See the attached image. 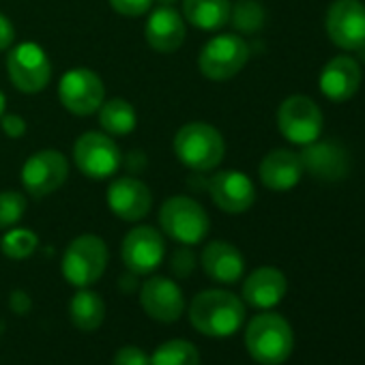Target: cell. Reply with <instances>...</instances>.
I'll list each match as a JSON object with an SVG mask.
<instances>
[{"label": "cell", "mask_w": 365, "mask_h": 365, "mask_svg": "<svg viewBox=\"0 0 365 365\" xmlns=\"http://www.w3.org/2000/svg\"><path fill=\"white\" fill-rule=\"evenodd\" d=\"M329 39L346 50L359 52L365 48V3L361 0H333L327 11Z\"/></svg>", "instance_id": "cell-12"}, {"label": "cell", "mask_w": 365, "mask_h": 365, "mask_svg": "<svg viewBox=\"0 0 365 365\" xmlns=\"http://www.w3.org/2000/svg\"><path fill=\"white\" fill-rule=\"evenodd\" d=\"M114 365H150V356L138 346H123L114 354Z\"/></svg>", "instance_id": "cell-32"}, {"label": "cell", "mask_w": 365, "mask_h": 365, "mask_svg": "<svg viewBox=\"0 0 365 365\" xmlns=\"http://www.w3.org/2000/svg\"><path fill=\"white\" fill-rule=\"evenodd\" d=\"M146 43L159 54L176 52L187 37V22L174 7H157L144 26Z\"/></svg>", "instance_id": "cell-17"}, {"label": "cell", "mask_w": 365, "mask_h": 365, "mask_svg": "<svg viewBox=\"0 0 365 365\" xmlns=\"http://www.w3.org/2000/svg\"><path fill=\"white\" fill-rule=\"evenodd\" d=\"M322 120L324 118H322L320 108L316 106L314 99L305 95H292L284 99L277 110L279 133L297 146H307L320 140Z\"/></svg>", "instance_id": "cell-10"}, {"label": "cell", "mask_w": 365, "mask_h": 365, "mask_svg": "<svg viewBox=\"0 0 365 365\" xmlns=\"http://www.w3.org/2000/svg\"><path fill=\"white\" fill-rule=\"evenodd\" d=\"M192 327L213 339H224L235 335L245 320V303L230 290L213 288L198 292L190 303Z\"/></svg>", "instance_id": "cell-1"}, {"label": "cell", "mask_w": 365, "mask_h": 365, "mask_svg": "<svg viewBox=\"0 0 365 365\" xmlns=\"http://www.w3.org/2000/svg\"><path fill=\"white\" fill-rule=\"evenodd\" d=\"M288 292L286 275L275 267H260L243 282V301L256 309H271L282 303Z\"/></svg>", "instance_id": "cell-22"}, {"label": "cell", "mask_w": 365, "mask_h": 365, "mask_svg": "<svg viewBox=\"0 0 365 365\" xmlns=\"http://www.w3.org/2000/svg\"><path fill=\"white\" fill-rule=\"evenodd\" d=\"M150 365H200V352L187 339H170L155 348Z\"/></svg>", "instance_id": "cell-26"}, {"label": "cell", "mask_w": 365, "mask_h": 365, "mask_svg": "<svg viewBox=\"0 0 365 365\" xmlns=\"http://www.w3.org/2000/svg\"><path fill=\"white\" fill-rule=\"evenodd\" d=\"M58 99L67 112L91 116L106 101L103 80L88 67H73L58 82Z\"/></svg>", "instance_id": "cell-11"}, {"label": "cell", "mask_w": 365, "mask_h": 365, "mask_svg": "<svg viewBox=\"0 0 365 365\" xmlns=\"http://www.w3.org/2000/svg\"><path fill=\"white\" fill-rule=\"evenodd\" d=\"M153 3H157L159 7H174L176 3H180V0H153Z\"/></svg>", "instance_id": "cell-36"}, {"label": "cell", "mask_w": 365, "mask_h": 365, "mask_svg": "<svg viewBox=\"0 0 365 365\" xmlns=\"http://www.w3.org/2000/svg\"><path fill=\"white\" fill-rule=\"evenodd\" d=\"M258 174L267 190L284 194L299 185V180L303 176V165L297 153L288 148H275L262 157L258 165Z\"/></svg>", "instance_id": "cell-19"}, {"label": "cell", "mask_w": 365, "mask_h": 365, "mask_svg": "<svg viewBox=\"0 0 365 365\" xmlns=\"http://www.w3.org/2000/svg\"><path fill=\"white\" fill-rule=\"evenodd\" d=\"M69 318L80 331H95L106 320V303L91 288H78L69 301Z\"/></svg>", "instance_id": "cell-24"}, {"label": "cell", "mask_w": 365, "mask_h": 365, "mask_svg": "<svg viewBox=\"0 0 365 365\" xmlns=\"http://www.w3.org/2000/svg\"><path fill=\"white\" fill-rule=\"evenodd\" d=\"M0 129L5 131L7 138L18 140L26 133V120L20 114H3L0 116Z\"/></svg>", "instance_id": "cell-33"}, {"label": "cell", "mask_w": 365, "mask_h": 365, "mask_svg": "<svg viewBox=\"0 0 365 365\" xmlns=\"http://www.w3.org/2000/svg\"><path fill=\"white\" fill-rule=\"evenodd\" d=\"M196 264H198V258H196V254H194L187 245L178 247V250L170 256V271H172L176 277H180V279L190 277V275L196 271Z\"/></svg>", "instance_id": "cell-30"}, {"label": "cell", "mask_w": 365, "mask_h": 365, "mask_svg": "<svg viewBox=\"0 0 365 365\" xmlns=\"http://www.w3.org/2000/svg\"><path fill=\"white\" fill-rule=\"evenodd\" d=\"M209 196L213 205L228 213L241 215L256 202V187L252 178L241 170H220L209 178Z\"/></svg>", "instance_id": "cell-14"}, {"label": "cell", "mask_w": 365, "mask_h": 365, "mask_svg": "<svg viewBox=\"0 0 365 365\" xmlns=\"http://www.w3.org/2000/svg\"><path fill=\"white\" fill-rule=\"evenodd\" d=\"M205 275L217 284H237L245 273V258L228 241H211L200 254Z\"/></svg>", "instance_id": "cell-21"}, {"label": "cell", "mask_w": 365, "mask_h": 365, "mask_svg": "<svg viewBox=\"0 0 365 365\" xmlns=\"http://www.w3.org/2000/svg\"><path fill=\"white\" fill-rule=\"evenodd\" d=\"M252 56L247 41L235 33H224L209 39L198 56V69L205 78L213 82L232 80L243 71Z\"/></svg>", "instance_id": "cell-6"}, {"label": "cell", "mask_w": 365, "mask_h": 365, "mask_svg": "<svg viewBox=\"0 0 365 365\" xmlns=\"http://www.w3.org/2000/svg\"><path fill=\"white\" fill-rule=\"evenodd\" d=\"M165 241L153 226L131 228L120 243V260L131 275H150L163 262Z\"/></svg>", "instance_id": "cell-13"}, {"label": "cell", "mask_w": 365, "mask_h": 365, "mask_svg": "<svg viewBox=\"0 0 365 365\" xmlns=\"http://www.w3.org/2000/svg\"><path fill=\"white\" fill-rule=\"evenodd\" d=\"M320 93L329 101H348L356 95L361 86V67L352 56H335L331 58L318 78Z\"/></svg>", "instance_id": "cell-18"}, {"label": "cell", "mask_w": 365, "mask_h": 365, "mask_svg": "<svg viewBox=\"0 0 365 365\" xmlns=\"http://www.w3.org/2000/svg\"><path fill=\"white\" fill-rule=\"evenodd\" d=\"M69 176V159L54 148L33 153L22 165V187L33 198H46L58 192Z\"/></svg>", "instance_id": "cell-9"}, {"label": "cell", "mask_w": 365, "mask_h": 365, "mask_svg": "<svg viewBox=\"0 0 365 365\" xmlns=\"http://www.w3.org/2000/svg\"><path fill=\"white\" fill-rule=\"evenodd\" d=\"M29 202L22 192L5 190L0 192V230H9L18 226L26 215Z\"/></svg>", "instance_id": "cell-29"}, {"label": "cell", "mask_w": 365, "mask_h": 365, "mask_svg": "<svg viewBox=\"0 0 365 365\" xmlns=\"http://www.w3.org/2000/svg\"><path fill=\"white\" fill-rule=\"evenodd\" d=\"M245 348L260 365H282L294 348V333L290 322L273 312L258 314L245 329Z\"/></svg>", "instance_id": "cell-3"}, {"label": "cell", "mask_w": 365, "mask_h": 365, "mask_svg": "<svg viewBox=\"0 0 365 365\" xmlns=\"http://www.w3.org/2000/svg\"><path fill=\"white\" fill-rule=\"evenodd\" d=\"M110 211L129 224L144 220L153 209V192L144 180L135 176H118L110 182L106 194Z\"/></svg>", "instance_id": "cell-15"}, {"label": "cell", "mask_w": 365, "mask_h": 365, "mask_svg": "<svg viewBox=\"0 0 365 365\" xmlns=\"http://www.w3.org/2000/svg\"><path fill=\"white\" fill-rule=\"evenodd\" d=\"M303 172L320 180H339L348 172V155L339 144L333 142H312L303 146L299 155Z\"/></svg>", "instance_id": "cell-20"}, {"label": "cell", "mask_w": 365, "mask_h": 365, "mask_svg": "<svg viewBox=\"0 0 365 365\" xmlns=\"http://www.w3.org/2000/svg\"><path fill=\"white\" fill-rule=\"evenodd\" d=\"M5 110H7V97H5L3 91H0V116L5 114Z\"/></svg>", "instance_id": "cell-37"}, {"label": "cell", "mask_w": 365, "mask_h": 365, "mask_svg": "<svg viewBox=\"0 0 365 365\" xmlns=\"http://www.w3.org/2000/svg\"><path fill=\"white\" fill-rule=\"evenodd\" d=\"M14 43H16V26L5 14H0V52L11 50Z\"/></svg>", "instance_id": "cell-34"}, {"label": "cell", "mask_w": 365, "mask_h": 365, "mask_svg": "<svg viewBox=\"0 0 365 365\" xmlns=\"http://www.w3.org/2000/svg\"><path fill=\"white\" fill-rule=\"evenodd\" d=\"M182 18L198 31H220L230 22V0H180Z\"/></svg>", "instance_id": "cell-23"}, {"label": "cell", "mask_w": 365, "mask_h": 365, "mask_svg": "<svg viewBox=\"0 0 365 365\" xmlns=\"http://www.w3.org/2000/svg\"><path fill=\"white\" fill-rule=\"evenodd\" d=\"M99 114V127L103 133L112 135V138H120V135H129L135 125H138V114L135 108L120 97L108 99L99 106L97 110Z\"/></svg>", "instance_id": "cell-25"}, {"label": "cell", "mask_w": 365, "mask_h": 365, "mask_svg": "<svg viewBox=\"0 0 365 365\" xmlns=\"http://www.w3.org/2000/svg\"><path fill=\"white\" fill-rule=\"evenodd\" d=\"M140 305L148 318L172 324L185 312V297L174 279L163 275L148 277L140 288Z\"/></svg>", "instance_id": "cell-16"}, {"label": "cell", "mask_w": 365, "mask_h": 365, "mask_svg": "<svg viewBox=\"0 0 365 365\" xmlns=\"http://www.w3.org/2000/svg\"><path fill=\"white\" fill-rule=\"evenodd\" d=\"M7 76L24 95H37L52 80V61L46 50L33 41L14 46L7 54Z\"/></svg>", "instance_id": "cell-8"}, {"label": "cell", "mask_w": 365, "mask_h": 365, "mask_svg": "<svg viewBox=\"0 0 365 365\" xmlns=\"http://www.w3.org/2000/svg\"><path fill=\"white\" fill-rule=\"evenodd\" d=\"M108 3L118 16L125 18H140L153 7V0H108Z\"/></svg>", "instance_id": "cell-31"}, {"label": "cell", "mask_w": 365, "mask_h": 365, "mask_svg": "<svg viewBox=\"0 0 365 365\" xmlns=\"http://www.w3.org/2000/svg\"><path fill=\"white\" fill-rule=\"evenodd\" d=\"M39 247V237L29 228H9L0 239V252L11 260H26Z\"/></svg>", "instance_id": "cell-27"}, {"label": "cell", "mask_w": 365, "mask_h": 365, "mask_svg": "<svg viewBox=\"0 0 365 365\" xmlns=\"http://www.w3.org/2000/svg\"><path fill=\"white\" fill-rule=\"evenodd\" d=\"M11 307H14L16 312H20V314L29 312V307H31L29 294H26V292H14V294H11Z\"/></svg>", "instance_id": "cell-35"}, {"label": "cell", "mask_w": 365, "mask_h": 365, "mask_svg": "<svg viewBox=\"0 0 365 365\" xmlns=\"http://www.w3.org/2000/svg\"><path fill=\"white\" fill-rule=\"evenodd\" d=\"M230 24L241 33H256L264 24V9L258 0H237L230 9Z\"/></svg>", "instance_id": "cell-28"}, {"label": "cell", "mask_w": 365, "mask_h": 365, "mask_svg": "<svg viewBox=\"0 0 365 365\" xmlns=\"http://www.w3.org/2000/svg\"><path fill=\"white\" fill-rule=\"evenodd\" d=\"M176 159L192 172H213L226 157V140L217 127L205 120L185 123L174 135Z\"/></svg>", "instance_id": "cell-2"}, {"label": "cell", "mask_w": 365, "mask_h": 365, "mask_svg": "<svg viewBox=\"0 0 365 365\" xmlns=\"http://www.w3.org/2000/svg\"><path fill=\"white\" fill-rule=\"evenodd\" d=\"M108 245L97 235L76 237L63 254V277L76 288H88L97 284L108 269Z\"/></svg>", "instance_id": "cell-5"}, {"label": "cell", "mask_w": 365, "mask_h": 365, "mask_svg": "<svg viewBox=\"0 0 365 365\" xmlns=\"http://www.w3.org/2000/svg\"><path fill=\"white\" fill-rule=\"evenodd\" d=\"M73 163L86 178L106 180L118 174L123 150L112 135L103 131H86L73 144Z\"/></svg>", "instance_id": "cell-7"}, {"label": "cell", "mask_w": 365, "mask_h": 365, "mask_svg": "<svg viewBox=\"0 0 365 365\" xmlns=\"http://www.w3.org/2000/svg\"><path fill=\"white\" fill-rule=\"evenodd\" d=\"M159 228L172 241L194 247L209 237L211 217L198 200L190 196H172L159 209Z\"/></svg>", "instance_id": "cell-4"}]
</instances>
